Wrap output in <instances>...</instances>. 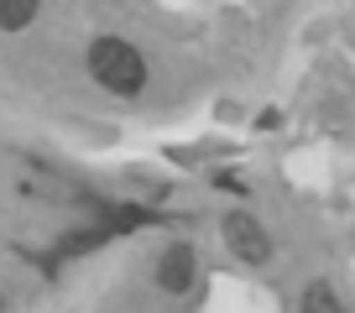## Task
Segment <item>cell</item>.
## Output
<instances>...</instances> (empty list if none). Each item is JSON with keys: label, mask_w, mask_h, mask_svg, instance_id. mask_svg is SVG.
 I'll return each instance as SVG.
<instances>
[{"label": "cell", "mask_w": 355, "mask_h": 313, "mask_svg": "<svg viewBox=\"0 0 355 313\" xmlns=\"http://www.w3.org/2000/svg\"><path fill=\"white\" fill-rule=\"evenodd\" d=\"M89 73H94L100 89L121 94V100H136L146 89V57L121 37H94L89 42Z\"/></svg>", "instance_id": "obj_1"}, {"label": "cell", "mask_w": 355, "mask_h": 313, "mask_svg": "<svg viewBox=\"0 0 355 313\" xmlns=\"http://www.w3.org/2000/svg\"><path fill=\"white\" fill-rule=\"evenodd\" d=\"M225 246H230L245 267H266V261H272V240H266V230L245 209L225 214Z\"/></svg>", "instance_id": "obj_2"}, {"label": "cell", "mask_w": 355, "mask_h": 313, "mask_svg": "<svg viewBox=\"0 0 355 313\" xmlns=\"http://www.w3.org/2000/svg\"><path fill=\"white\" fill-rule=\"evenodd\" d=\"M193 271H199V261H193V246H167L162 261H157V287L167 292V298H183V292L193 287Z\"/></svg>", "instance_id": "obj_3"}, {"label": "cell", "mask_w": 355, "mask_h": 313, "mask_svg": "<svg viewBox=\"0 0 355 313\" xmlns=\"http://www.w3.org/2000/svg\"><path fill=\"white\" fill-rule=\"evenodd\" d=\"M303 313H345V303L329 282H309L303 287Z\"/></svg>", "instance_id": "obj_4"}, {"label": "cell", "mask_w": 355, "mask_h": 313, "mask_svg": "<svg viewBox=\"0 0 355 313\" xmlns=\"http://www.w3.org/2000/svg\"><path fill=\"white\" fill-rule=\"evenodd\" d=\"M37 16V0H0V32H21L32 26Z\"/></svg>", "instance_id": "obj_5"}, {"label": "cell", "mask_w": 355, "mask_h": 313, "mask_svg": "<svg viewBox=\"0 0 355 313\" xmlns=\"http://www.w3.org/2000/svg\"><path fill=\"white\" fill-rule=\"evenodd\" d=\"M0 313H6V303H0Z\"/></svg>", "instance_id": "obj_6"}]
</instances>
